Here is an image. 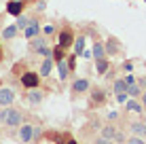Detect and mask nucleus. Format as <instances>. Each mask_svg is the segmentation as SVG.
<instances>
[{
  "mask_svg": "<svg viewBox=\"0 0 146 144\" xmlns=\"http://www.w3.org/2000/svg\"><path fill=\"white\" fill-rule=\"evenodd\" d=\"M68 144H76V140H70V142H68Z\"/></svg>",
  "mask_w": 146,
  "mask_h": 144,
  "instance_id": "nucleus-32",
  "label": "nucleus"
},
{
  "mask_svg": "<svg viewBox=\"0 0 146 144\" xmlns=\"http://www.w3.org/2000/svg\"><path fill=\"white\" fill-rule=\"evenodd\" d=\"M129 131L138 138H146V123L144 121H131L129 123Z\"/></svg>",
  "mask_w": 146,
  "mask_h": 144,
  "instance_id": "nucleus-7",
  "label": "nucleus"
},
{
  "mask_svg": "<svg viewBox=\"0 0 146 144\" xmlns=\"http://www.w3.org/2000/svg\"><path fill=\"white\" fill-rule=\"evenodd\" d=\"M53 32H55V30H53V26H44V34H47V36H51Z\"/></svg>",
  "mask_w": 146,
  "mask_h": 144,
  "instance_id": "nucleus-29",
  "label": "nucleus"
},
{
  "mask_svg": "<svg viewBox=\"0 0 146 144\" xmlns=\"http://www.w3.org/2000/svg\"><path fill=\"white\" fill-rule=\"evenodd\" d=\"M38 83H40V76H38L36 72H26V74H21V85L26 87V89H36Z\"/></svg>",
  "mask_w": 146,
  "mask_h": 144,
  "instance_id": "nucleus-3",
  "label": "nucleus"
},
{
  "mask_svg": "<svg viewBox=\"0 0 146 144\" xmlns=\"http://www.w3.org/2000/svg\"><path fill=\"white\" fill-rule=\"evenodd\" d=\"M57 72H59V81H66L68 74H70V66L68 62L64 59V62H57Z\"/></svg>",
  "mask_w": 146,
  "mask_h": 144,
  "instance_id": "nucleus-13",
  "label": "nucleus"
},
{
  "mask_svg": "<svg viewBox=\"0 0 146 144\" xmlns=\"http://www.w3.org/2000/svg\"><path fill=\"white\" fill-rule=\"evenodd\" d=\"M26 100L32 104V106H36V104H40V102L44 100V93H42V91H38V89H28Z\"/></svg>",
  "mask_w": 146,
  "mask_h": 144,
  "instance_id": "nucleus-8",
  "label": "nucleus"
},
{
  "mask_svg": "<svg viewBox=\"0 0 146 144\" xmlns=\"http://www.w3.org/2000/svg\"><path fill=\"white\" fill-rule=\"evenodd\" d=\"M89 89V81L87 78H76V81L72 83V91L74 93H85Z\"/></svg>",
  "mask_w": 146,
  "mask_h": 144,
  "instance_id": "nucleus-12",
  "label": "nucleus"
},
{
  "mask_svg": "<svg viewBox=\"0 0 146 144\" xmlns=\"http://www.w3.org/2000/svg\"><path fill=\"white\" fill-rule=\"evenodd\" d=\"M83 53H85V36L78 34L74 40V55H83Z\"/></svg>",
  "mask_w": 146,
  "mask_h": 144,
  "instance_id": "nucleus-14",
  "label": "nucleus"
},
{
  "mask_svg": "<svg viewBox=\"0 0 146 144\" xmlns=\"http://www.w3.org/2000/svg\"><path fill=\"white\" fill-rule=\"evenodd\" d=\"M74 42V38H72V32H70V30H62V32H59V47H70V44Z\"/></svg>",
  "mask_w": 146,
  "mask_h": 144,
  "instance_id": "nucleus-10",
  "label": "nucleus"
},
{
  "mask_svg": "<svg viewBox=\"0 0 146 144\" xmlns=\"http://www.w3.org/2000/svg\"><path fill=\"white\" fill-rule=\"evenodd\" d=\"M142 102H144V108H146V89H144V93H142Z\"/></svg>",
  "mask_w": 146,
  "mask_h": 144,
  "instance_id": "nucleus-31",
  "label": "nucleus"
},
{
  "mask_svg": "<svg viewBox=\"0 0 146 144\" xmlns=\"http://www.w3.org/2000/svg\"><path fill=\"white\" fill-rule=\"evenodd\" d=\"M15 100V91L11 87H0V106L2 108H9Z\"/></svg>",
  "mask_w": 146,
  "mask_h": 144,
  "instance_id": "nucleus-4",
  "label": "nucleus"
},
{
  "mask_svg": "<svg viewBox=\"0 0 146 144\" xmlns=\"http://www.w3.org/2000/svg\"><path fill=\"white\" fill-rule=\"evenodd\" d=\"M129 100V93H117V102L119 104H127Z\"/></svg>",
  "mask_w": 146,
  "mask_h": 144,
  "instance_id": "nucleus-25",
  "label": "nucleus"
},
{
  "mask_svg": "<svg viewBox=\"0 0 146 144\" xmlns=\"http://www.w3.org/2000/svg\"><path fill=\"white\" fill-rule=\"evenodd\" d=\"M53 62H55V59H51V57H47V59H42V64H40V74H42V76H49V74H51V68H53Z\"/></svg>",
  "mask_w": 146,
  "mask_h": 144,
  "instance_id": "nucleus-17",
  "label": "nucleus"
},
{
  "mask_svg": "<svg viewBox=\"0 0 146 144\" xmlns=\"http://www.w3.org/2000/svg\"><path fill=\"white\" fill-rule=\"evenodd\" d=\"M28 23H30V19H26V17H19V21L15 23V26H17L19 30H26V26H28Z\"/></svg>",
  "mask_w": 146,
  "mask_h": 144,
  "instance_id": "nucleus-24",
  "label": "nucleus"
},
{
  "mask_svg": "<svg viewBox=\"0 0 146 144\" xmlns=\"http://www.w3.org/2000/svg\"><path fill=\"white\" fill-rule=\"evenodd\" d=\"M123 70H125V72H131V70H133V64H131V62H125V64H123Z\"/></svg>",
  "mask_w": 146,
  "mask_h": 144,
  "instance_id": "nucleus-28",
  "label": "nucleus"
},
{
  "mask_svg": "<svg viewBox=\"0 0 146 144\" xmlns=\"http://www.w3.org/2000/svg\"><path fill=\"white\" fill-rule=\"evenodd\" d=\"M21 121H23V115H21L19 108L9 106V108H2V110H0V123H2V125H7V127H21Z\"/></svg>",
  "mask_w": 146,
  "mask_h": 144,
  "instance_id": "nucleus-1",
  "label": "nucleus"
},
{
  "mask_svg": "<svg viewBox=\"0 0 146 144\" xmlns=\"http://www.w3.org/2000/svg\"><path fill=\"white\" fill-rule=\"evenodd\" d=\"M102 136H104V138H108V140H112V142H123V140H125L123 133L117 131L112 125H104V127H102Z\"/></svg>",
  "mask_w": 146,
  "mask_h": 144,
  "instance_id": "nucleus-6",
  "label": "nucleus"
},
{
  "mask_svg": "<svg viewBox=\"0 0 146 144\" xmlns=\"http://www.w3.org/2000/svg\"><path fill=\"white\" fill-rule=\"evenodd\" d=\"M91 55H93L95 62H98V59H104V44H102V42H93Z\"/></svg>",
  "mask_w": 146,
  "mask_h": 144,
  "instance_id": "nucleus-18",
  "label": "nucleus"
},
{
  "mask_svg": "<svg viewBox=\"0 0 146 144\" xmlns=\"http://www.w3.org/2000/svg\"><path fill=\"white\" fill-rule=\"evenodd\" d=\"M17 32H19V28H17V26H9V28H4V30H2V36L9 40V38H15V36H17Z\"/></svg>",
  "mask_w": 146,
  "mask_h": 144,
  "instance_id": "nucleus-20",
  "label": "nucleus"
},
{
  "mask_svg": "<svg viewBox=\"0 0 146 144\" xmlns=\"http://www.w3.org/2000/svg\"><path fill=\"white\" fill-rule=\"evenodd\" d=\"M93 144H114V142H112V140H108V138H104V136H98Z\"/></svg>",
  "mask_w": 146,
  "mask_h": 144,
  "instance_id": "nucleus-26",
  "label": "nucleus"
},
{
  "mask_svg": "<svg viewBox=\"0 0 146 144\" xmlns=\"http://www.w3.org/2000/svg\"><path fill=\"white\" fill-rule=\"evenodd\" d=\"M127 89H129V85L125 78H117L114 81V93H127Z\"/></svg>",
  "mask_w": 146,
  "mask_h": 144,
  "instance_id": "nucleus-19",
  "label": "nucleus"
},
{
  "mask_svg": "<svg viewBox=\"0 0 146 144\" xmlns=\"http://www.w3.org/2000/svg\"><path fill=\"white\" fill-rule=\"evenodd\" d=\"M125 81H127V85H133V83H135V78L131 76V74H127V76H125Z\"/></svg>",
  "mask_w": 146,
  "mask_h": 144,
  "instance_id": "nucleus-30",
  "label": "nucleus"
},
{
  "mask_svg": "<svg viewBox=\"0 0 146 144\" xmlns=\"http://www.w3.org/2000/svg\"><path fill=\"white\" fill-rule=\"evenodd\" d=\"M127 93H129V98H138L140 93H144V89L138 85V83H133V85H129V89H127Z\"/></svg>",
  "mask_w": 146,
  "mask_h": 144,
  "instance_id": "nucleus-22",
  "label": "nucleus"
},
{
  "mask_svg": "<svg viewBox=\"0 0 146 144\" xmlns=\"http://www.w3.org/2000/svg\"><path fill=\"white\" fill-rule=\"evenodd\" d=\"M64 57H66V53H64V47H53V59H55V64L57 62H64Z\"/></svg>",
  "mask_w": 146,
  "mask_h": 144,
  "instance_id": "nucleus-21",
  "label": "nucleus"
},
{
  "mask_svg": "<svg viewBox=\"0 0 146 144\" xmlns=\"http://www.w3.org/2000/svg\"><path fill=\"white\" fill-rule=\"evenodd\" d=\"M21 9H23V2H21V0H11V2H7V13L15 15V17H19V15H21Z\"/></svg>",
  "mask_w": 146,
  "mask_h": 144,
  "instance_id": "nucleus-9",
  "label": "nucleus"
},
{
  "mask_svg": "<svg viewBox=\"0 0 146 144\" xmlns=\"http://www.w3.org/2000/svg\"><path fill=\"white\" fill-rule=\"evenodd\" d=\"M125 144H146V142L142 140V138H138V136H133V138H129V140H127V142H125Z\"/></svg>",
  "mask_w": 146,
  "mask_h": 144,
  "instance_id": "nucleus-27",
  "label": "nucleus"
},
{
  "mask_svg": "<svg viewBox=\"0 0 146 144\" xmlns=\"http://www.w3.org/2000/svg\"><path fill=\"white\" fill-rule=\"evenodd\" d=\"M95 66H98V72L100 74H106V70H108V59L104 57V59H98L95 62Z\"/></svg>",
  "mask_w": 146,
  "mask_h": 144,
  "instance_id": "nucleus-23",
  "label": "nucleus"
},
{
  "mask_svg": "<svg viewBox=\"0 0 146 144\" xmlns=\"http://www.w3.org/2000/svg\"><path fill=\"white\" fill-rule=\"evenodd\" d=\"M125 108H127L129 112H138V115H140V112H144V106H142L140 102H135L133 98H131V100H127V104H125Z\"/></svg>",
  "mask_w": 146,
  "mask_h": 144,
  "instance_id": "nucleus-16",
  "label": "nucleus"
},
{
  "mask_svg": "<svg viewBox=\"0 0 146 144\" xmlns=\"http://www.w3.org/2000/svg\"><path fill=\"white\" fill-rule=\"evenodd\" d=\"M104 98H106V96H104V91L95 87L93 93H91V104H93V106H100V104H104Z\"/></svg>",
  "mask_w": 146,
  "mask_h": 144,
  "instance_id": "nucleus-15",
  "label": "nucleus"
},
{
  "mask_svg": "<svg viewBox=\"0 0 146 144\" xmlns=\"http://www.w3.org/2000/svg\"><path fill=\"white\" fill-rule=\"evenodd\" d=\"M34 136H36V127H34V125H30V123L21 125V127H19V131H17V138H19V142H23V144H30V142H34Z\"/></svg>",
  "mask_w": 146,
  "mask_h": 144,
  "instance_id": "nucleus-2",
  "label": "nucleus"
},
{
  "mask_svg": "<svg viewBox=\"0 0 146 144\" xmlns=\"http://www.w3.org/2000/svg\"><path fill=\"white\" fill-rule=\"evenodd\" d=\"M38 30H40L38 19H36V17H32V19H30V23L26 26V30H23V36H26L28 40H32V38H36V36H38Z\"/></svg>",
  "mask_w": 146,
  "mask_h": 144,
  "instance_id": "nucleus-5",
  "label": "nucleus"
},
{
  "mask_svg": "<svg viewBox=\"0 0 146 144\" xmlns=\"http://www.w3.org/2000/svg\"><path fill=\"white\" fill-rule=\"evenodd\" d=\"M44 47H47V36H36V38H32V42H30V49L36 51V53H40Z\"/></svg>",
  "mask_w": 146,
  "mask_h": 144,
  "instance_id": "nucleus-11",
  "label": "nucleus"
}]
</instances>
